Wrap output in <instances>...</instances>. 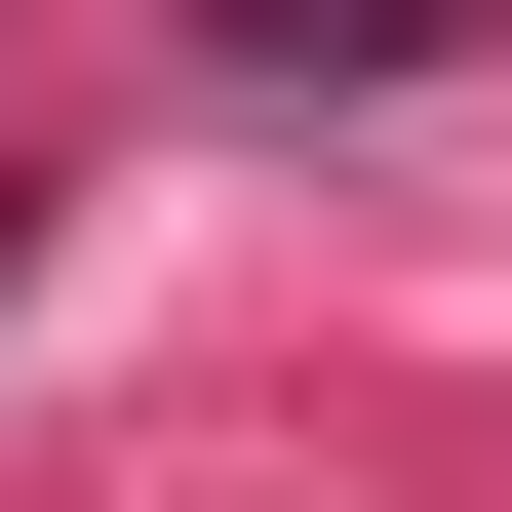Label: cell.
<instances>
[{
  "label": "cell",
  "instance_id": "1",
  "mask_svg": "<svg viewBox=\"0 0 512 512\" xmlns=\"http://www.w3.org/2000/svg\"><path fill=\"white\" fill-rule=\"evenodd\" d=\"M197 40H237V79H473L512 0H197Z\"/></svg>",
  "mask_w": 512,
  "mask_h": 512
}]
</instances>
